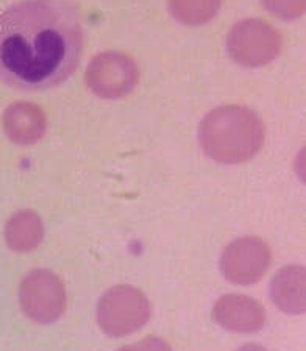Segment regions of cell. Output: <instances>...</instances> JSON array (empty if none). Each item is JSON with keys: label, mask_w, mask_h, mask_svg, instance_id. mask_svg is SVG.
Wrapping results in <instances>:
<instances>
[{"label": "cell", "mask_w": 306, "mask_h": 351, "mask_svg": "<svg viewBox=\"0 0 306 351\" xmlns=\"http://www.w3.org/2000/svg\"><path fill=\"white\" fill-rule=\"evenodd\" d=\"M80 11L67 0H22L0 13V82L18 90L64 83L80 64Z\"/></svg>", "instance_id": "6da1fadb"}, {"label": "cell", "mask_w": 306, "mask_h": 351, "mask_svg": "<svg viewBox=\"0 0 306 351\" xmlns=\"http://www.w3.org/2000/svg\"><path fill=\"white\" fill-rule=\"evenodd\" d=\"M266 139L264 123L244 105H222L207 112L197 128V141L209 160L237 166L253 160Z\"/></svg>", "instance_id": "7a4b0ae2"}, {"label": "cell", "mask_w": 306, "mask_h": 351, "mask_svg": "<svg viewBox=\"0 0 306 351\" xmlns=\"http://www.w3.org/2000/svg\"><path fill=\"white\" fill-rule=\"evenodd\" d=\"M152 306L139 287L117 285L102 293L95 306V322L111 339L127 337L149 324Z\"/></svg>", "instance_id": "3957f363"}, {"label": "cell", "mask_w": 306, "mask_h": 351, "mask_svg": "<svg viewBox=\"0 0 306 351\" xmlns=\"http://www.w3.org/2000/svg\"><path fill=\"white\" fill-rule=\"evenodd\" d=\"M225 50L236 66L261 69L279 58L283 50V36L268 21L241 19L226 33Z\"/></svg>", "instance_id": "277c9868"}, {"label": "cell", "mask_w": 306, "mask_h": 351, "mask_svg": "<svg viewBox=\"0 0 306 351\" xmlns=\"http://www.w3.org/2000/svg\"><path fill=\"white\" fill-rule=\"evenodd\" d=\"M19 308L36 325H54L67 309V292L63 280L49 269L30 270L21 281Z\"/></svg>", "instance_id": "5b68a950"}, {"label": "cell", "mask_w": 306, "mask_h": 351, "mask_svg": "<svg viewBox=\"0 0 306 351\" xmlns=\"http://www.w3.org/2000/svg\"><path fill=\"white\" fill-rule=\"evenodd\" d=\"M141 72L132 56L119 50L94 55L84 71V83L95 97L121 100L138 86Z\"/></svg>", "instance_id": "8992f818"}, {"label": "cell", "mask_w": 306, "mask_h": 351, "mask_svg": "<svg viewBox=\"0 0 306 351\" xmlns=\"http://www.w3.org/2000/svg\"><path fill=\"white\" fill-rule=\"evenodd\" d=\"M272 265L269 243L258 236H242L224 248L219 270L235 286H252L261 281Z\"/></svg>", "instance_id": "52a82bcc"}, {"label": "cell", "mask_w": 306, "mask_h": 351, "mask_svg": "<svg viewBox=\"0 0 306 351\" xmlns=\"http://www.w3.org/2000/svg\"><path fill=\"white\" fill-rule=\"evenodd\" d=\"M211 315L220 328L235 334L259 332L268 322L263 304L257 298L242 293H225L219 297Z\"/></svg>", "instance_id": "ba28073f"}, {"label": "cell", "mask_w": 306, "mask_h": 351, "mask_svg": "<svg viewBox=\"0 0 306 351\" xmlns=\"http://www.w3.org/2000/svg\"><path fill=\"white\" fill-rule=\"evenodd\" d=\"M47 125L44 110L33 101H13L2 112L3 133L14 145L30 147L41 143Z\"/></svg>", "instance_id": "9c48e42d"}, {"label": "cell", "mask_w": 306, "mask_h": 351, "mask_svg": "<svg viewBox=\"0 0 306 351\" xmlns=\"http://www.w3.org/2000/svg\"><path fill=\"white\" fill-rule=\"evenodd\" d=\"M269 297L275 308L287 315H303L306 311V270L303 264L281 267L269 285Z\"/></svg>", "instance_id": "30bf717a"}, {"label": "cell", "mask_w": 306, "mask_h": 351, "mask_svg": "<svg viewBox=\"0 0 306 351\" xmlns=\"http://www.w3.org/2000/svg\"><path fill=\"white\" fill-rule=\"evenodd\" d=\"M3 237L11 252H35L45 237L44 220L33 209H21L7 220L3 228Z\"/></svg>", "instance_id": "8fae6325"}, {"label": "cell", "mask_w": 306, "mask_h": 351, "mask_svg": "<svg viewBox=\"0 0 306 351\" xmlns=\"http://www.w3.org/2000/svg\"><path fill=\"white\" fill-rule=\"evenodd\" d=\"M222 0H167L171 18L185 27H203L217 18Z\"/></svg>", "instance_id": "7c38bea8"}, {"label": "cell", "mask_w": 306, "mask_h": 351, "mask_svg": "<svg viewBox=\"0 0 306 351\" xmlns=\"http://www.w3.org/2000/svg\"><path fill=\"white\" fill-rule=\"evenodd\" d=\"M270 16L280 21H297L306 10V0H259Z\"/></svg>", "instance_id": "4fadbf2b"}, {"label": "cell", "mask_w": 306, "mask_h": 351, "mask_svg": "<svg viewBox=\"0 0 306 351\" xmlns=\"http://www.w3.org/2000/svg\"><path fill=\"white\" fill-rule=\"evenodd\" d=\"M117 351H174V348L171 347V343L164 341L163 337L149 336L141 339V341L134 343L123 345V347H121Z\"/></svg>", "instance_id": "5bb4252c"}, {"label": "cell", "mask_w": 306, "mask_h": 351, "mask_svg": "<svg viewBox=\"0 0 306 351\" xmlns=\"http://www.w3.org/2000/svg\"><path fill=\"white\" fill-rule=\"evenodd\" d=\"M235 351H269L268 348H264L263 345H258V343H247V345H242Z\"/></svg>", "instance_id": "9a60e30c"}]
</instances>
